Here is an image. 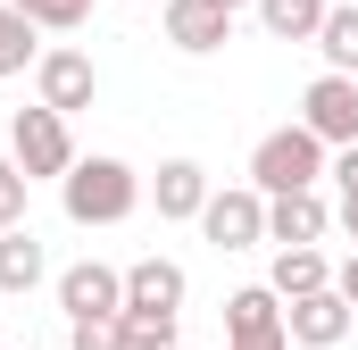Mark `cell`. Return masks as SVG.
Listing matches in <instances>:
<instances>
[{
    "mask_svg": "<svg viewBox=\"0 0 358 350\" xmlns=\"http://www.w3.org/2000/svg\"><path fill=\"white\" fill-rule=\"evenodd\" d=\"M59 309H67V326H92V317H125V275H117V267H100V259L67 267V275H59Z\"/></svg>",
    "mask_w": 358,
    "mask_h": 350,
    "instance_id": "6",
    "label": "cell"
},
{
    "mask_svg": "<svg viewBox=\"0 0 358 350\" xmlns=\"http://www.w3.org/2000/svg\"><path fill=\"white\" fill-rule=\"evenodd\" d=\"M317 50H325V76H358V8H350V0H334V8H325Z\"/></svg>",
    "mask_w": 358,
    "mask_h": 350,
    "instance_id": "17",
    "label": "cell"
},
{
    "mask_svg": "<svg viewBox=\"0 0 358 350\" xmlns=\"http://www.w3.org/2000/svg\"><path fill=\"white\" fill-rule=\"evenodd\" d=\"M225 350H292V334H267V342H225Z\"/></svg>",
    "mask_w": 358,
    "mask_h": 350,
    "instance_id": "26",
    "label": "cell"
},
{
    "mask_svg": "<svg viewBox=\"0 0 358 350\" xmlns=\"http://www.w3.org/2000/svg\"><path fill=\"white\" fill-rule=\"evenodd\" d=\"M125 350H176V317L167 309H125Z\"/></svg>",
    "mask_w": 358,
    "mask_h": 350,
    "instance_id": "20",
    "label": "cell"
},
{
    "mask_svg": "<svg viewBox=\"0 0 358 350\" xmlns=\"http://www.w3.org/2000/svg\"><path fill=\"white\" fill-rule=\"evenodd\" d=\"M42 275H50V259H42V242H34V225L0 234V292H34Z\"/></svg>",
    "mask_w": 358,
    "mask_h": 350,
    "instance_id": "16",
    "label": "cell"
},
{
    "mask_svg": "<svg viewBox=\"0 0 358 350\" xmlns=\"http://www.w3.org/2000/svg\"><path fill=\"white\" fill-rule=\"evenodd\" d=\"M217 8H225V17H234V8H250V0H217Z\"/></svg>",
    "mask_w": 358,
    "mask_h": 350,
    "instance_id": "27",
    "label": "cell"
},
{
    "mask_svg": "<svg viewBox=\"0 0 358 350\" xmlns=\"http://www.w3.org/2000/svg\"><path fill=\"white\" fill-rule=\"evenodd\" d=\"M300 125L325 150H350L358 142V76H317V84L300 92Z\"/></svg>",
    "mask_w": 358,
    "mask_h": 350,
    "instance_id": "4",
    "label": "cell"
},
{
    "mask_svg": "<svg viewBox=\"0 0 358 350\" xmlns=\"http://www.w3.org/2000/svg\"><path fill=\"white\" fill-rule=\"evenodd\" d=\"M225 334H234V342H267V334H292V326H283V300H275L267 284L234 292V300H225Z\"/></svg>",
    "mask_w": 358,
    "mask_h": 350,
    "instance_id": "14",
    "label": "cell"
},
{
    "mask_svg": "<svg viewBox=\"0 0 358 350\" xmlns=\"http://www.w3.org/2000/svg\"><path fill=\"white\" fill-rule=\"evenodd\" d=\"M325 225H334L325 192H283V200H267V242L275 251H317Z\"/></svg>",
    "mask_w": 358,
    "mask_h": 350,
    "instance_id": "8",
    "label": "cell"
},
{
    "mask_svg": "<svg viewBox=\"0 0 358 350\" xmlns=\"http://www.w3.org/2000/svg\"><path fill=\"white\" fill-rule=\"evenodd\" d=\"M125 309H167V317H183V267L176 259H134L125 267Z\"/></svg>",
    "mask_w": 358,
    "mask_h": 350,
    "instance_id": "13",
    "label": "cell"
},
{
    "mask_svg": "<svg viewBox=\"0 0 358 350\" xmlns=\"http://www.w3.org/2000/svg\"><path fill=\"white\" fill-rule=\"evenodd\" d=\"M34 84H42V108H59V117H76V108H92V92H100V67H92L84 50H42V67H34Z\"/></svg>",
    "mask_w": 358,
    "mask_h": 350,
    "instance_id": "7",
    "label": "cell"
},
{
    "mask_svg": "<svg viewBox=\"0 0 358 350\" xmlns=\"http://www.w3.org/2000/svg\"><path fill=\"white\" fill-rule=\"evenodd\" d=\"M283 326H292V342H300V350H334V342L358 326V309L342 300V292H317V300H292Z\"/></svg>",
    "mask_w": 358,
    "mask_h": 350,
    "instance_id": "9",
    "label": "cell"
},
{
    "mask_svg": "<svg viewBox=\"0 0 358 350\" xmlns=\"http://www.w3.org/2000/svg\"><path fill=\"white\" fill-rule=\"evenodd\" d=\"M267 292L283 300V309H292V300H317V292H334V267H325V251H275Z\"/></svg>",
    "mask_w": 358,
    "mask_h": 350,
    "instance_id": "12",
    "label": "cell"
},
{
    "mask_svg": "<svg viewBox=\"0 0 358 350\" xmlns=\"http://www.w3.org/2000/svg\"><path fill=\"white\" fill-rule=\"evenodd\" d=\"M325 167H334V159H325V142H317L308 125H275V134H259V150H250V192H259V200L317 192Z\"/></svg>",
    "mask_w": 358,
    "mask_h": 350,
    "instance_id": "2",
    "label": "cell"
},
{
    "mask_svg": "<svg viewBox=\"0 0 358 350\" xmlns=\"http://www.w3.org/2000/svg\"><path fill=\"white\" fill-rule=\"evenodd\" d=\"M59 200H67L76 225H125L142 209V175L125 167V159H76L67 183H59Z\"/></svg>",
    "mask_w": 358,
    "mask_h": 350,
    "instance_id": "1",
    "label": "cell"
},
{
    "mask_svg": "<svg viewBox=\"0 0 358 350\" xmlns=\"http://www.w3.org/2000/svg\"><path fill=\"white\" fill-rule=\"evenodd\" d=\"M125 8H134V0H125Z\"/></svg>",
    "mask_w": 358,
    "mask_h": 350,
    "instance_id": "28",
    "label": "cell"
},
{
    "mask_svg": "<svg viewBox=\"0 0 358 350\" xmlns=\"http://www.w3.org/2000/svg\"><path fill=\"white\" fill-rule=\"evenodd\" d=\"M325 8L334 0H259V25H267L275 42H317L325 34Z\"/></svg>",
    "mask_w": 358,
    "mask_h": 350,
    "instance_id": "15",
    "label": "cell"
},
{
    "mask_svg": "<svg viewBox=\"0 0 358 350\" xmlns=\"http://www.w3.org/2000/svg\"><path fill=\"white\" fill-rule=\"evenodd\" d=\"M176 350H183V342H176Z\"/></svg>",
    "mask_w": 358,
    "mask_h": 350,
    "instance_id": "29",
    "label": "cell"
},
{
    "mask_svg": "<svg viewBox=\"0 0 358 350\" xmlns=\"http://www.w3.org/2000/svg\"><path fill=\"white\" fill-rule=\"evenodd\" d=\"M25 192H34V183L17 175V159H0V234H17V225H25Z\"/></svg>",
    "mask_w": 358,
    "mask_h": 350,
    "instance_id": "21",
    "label": "cell"
},
{
    "mask_svg": "<svg viewBox=\"0 0 358 350\" xmlns=\"http://www.w3.org/2000/svg\"><path fill=\"white\" fill-rule=\"evenodd\" d=\"M67 350H125V326H117V317H92V326H67Z\"/></svg>",
    "mask_w": 358,
    "mask_h": 350,
    "instance_id": "22",
    "label": "cell"
},
{
    "mask_svg": "<svg viewBox=\"0 0 358 350\" xmlns=\"http://www.w3.org/2000/svg\"><path fill=\"white\" fill-rule=\"evenodd\" d=\"M167 42L192 50V59H200V50H225V42H234V17H225L217 0H167Z\"/></svg>",
    "mask_w": 358,
    "mask_h": 350,
    "instance_id": "10",
    "label": "cell"
},
{
    "mask_svg": "<svg viewBox=\"0 0 358 350\" xmlns=\"http://www.w3.org/2000/svg\"><path fill=\"white\" fill-rule=\"evenodd\" d=\"M325 175H334L342 192H358V142H350V150H334V167H325Z\"/></svg>",
    "mask_w": 358,
    "mask_h": 350,
    "instance_id": "23",
    "label": "cell"
},
{
    "mask_svg": "<svg viewBox=\"0 0 358 350\" xmlns=\"http://www.w3.org/2000/svg\"><path fill=\"white\" fill-rule=\"evenodd\" d=\"M200 234H208L217 251H250V242H267V200H259L250 183H234V192H208V209H200Z\"/></svg>",
    "mask_w": 358,
    "mask_h": 350,
    "instance_id": "5",
    "label": "cell"
},
{
    "mask_svg": "<svg viewBox=\"0 0 358 350\" xmlns=\"http://www.w3.org/2000/svg\"><path fill=\"white\" fill-rule=\"evenodd\" d=\"M8 159H17L25 183H50V175L67 183V167H76V134H67V117L42 108V100L17 108V117H8Z\"/></svg>",
    "mask_w": 358,
    "mask_h": 350,
    "instance_id": "3",
    "label": "cell"
},
{
    "mask_svg": "<svg viewBox=\"0 0 358 350\" xmlns=\"http://www.w3.org/2000/svg\"><path fill=\"white\" fill-rule=\"evenodd\" d=\"M150 200H159V217H167V225L200 217V209H208V167H200V159H167L159 183H150Z\"/></svg>",
    "mask_w": 358,
    "mask_h": 350,
    "instance_id": "11",
    "label": "cell"
},
{
    "mask_svg": "<svg viewBox=\"0 0 358 350\" xmlns=\"http://www.w3.org/2000/svg\"><path fill=\"white\" fill-rule=\"evenodd\" d=\"M334 292H342V300H350V309H358V251H350V259H342V275H334Z\"/></svg>",
    "mask_w": 358,
    "mask_h": 350,
    "instance_id": "24",
    "label": "cell"
},
{
    "mask_svg": "<svg viewBox=\"0 0 358 350\" xmlns=\"http://www.w3.org/2000/svg\"><path fill=\"white\" fill-rule=\"evenodd\" d=\"M25 67H42V42H34V25L0 0V76H25Z\"/></svg>",
    "mask_w": 358,
    "mask_h": 350,
    "instance_id": "18",
    "label": "cell"
},
{
    "mask_svg": "<svg viewBox=\"0 0 358 350\" xmlns=\"http://www.w3.org/2000/svg\"><path fill=\"white\" fill-rule=\"evenodd\" d=\"M334 225H342V234L358 242V192H342V209H334Z\"/></svg>",
    "mask_w": 358,
    "mask_h": 350,
    "instance_id": "25",
    "label": "cell"
},
{
    "mask_svg": "<svg viewBox=\"0 0 358 350\" xmlns=\"http://www.w3.org/2000/svg\"><path fill=\"white\" fill-rule=\"evenodd\" d=\"M8 8H17L34 34H76V25L92 17V0H8Z\"/></svg>",
    "mask_w": 358,
    "mask_h": 350,
    "instance_id": "19",
    "label": "cell"
}]
</instances>
